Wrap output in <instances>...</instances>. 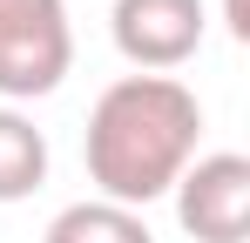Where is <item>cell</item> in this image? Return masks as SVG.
Masks as SVG:
<instances>
[{"label":"cell","mask_w":250,"mask_h":243,"mask_svg":"<svg viewBox=\"0 0 250 243\" xmlns=\"http://www.w3.org/2000/svg\"><path fill=\"white\" fill-rule=\"evenodd\" d=\"M196 135H203V108L183 81L128 75L115 88H102V101L88 115V176L102 182V196L115 209L156 202L189 169Z\"/></svg>","instance_id":"cell-1"},{"label":"cell","mask_w":250,"mask_h":243,"mask_svg":"<svg viewBox=\"0 0 250 243\" xmlns=\"http://www.w3.org/2000/svg\"><path fill=\"white\" fill-rule=\"evenodd\" d=\"M75 61L61 0H0V95H54Z\"/></svg>","instance_id":"cell-2"},{"label":"cell","mask_w":250,"mask_h":243,"mask_svg":"<svg viewBox=\"0 0 250 243\" xmlns=\"http://www.w3.org/2000/svg\"><path fill=\"white\" fill-rule=\"evenodd\" d=\"M176 216L196 243H244L250 237V162L203 156L176 176Z\"/></svg>","instance_id":"cell-3"},{"label":"cell","mask_w":250,"mask_h":243,"mask_svg":"<svg viewBox=\"0 0 250 243\" xmlns=\"http://www.w3.org/2000/svg\"><path fill=\"white\" fill-rule=\"evenodd\" d=\"M203 0H115V47L135 68H183L203 47Z\"/></svg>","instance_id":"cell-4"},{"label":"cell","mask_w":250,"mask_h":243,"mask_svg":"<svg viewBox=\"0 0 250 243\" xmlns=\"http://www.w3.org/2000/svg\"><path fill=\"white\" fill-rule=\"evenodd\" d=\"M47 182V135L27 115L0 108V202H21Z\"/></svg>","instance_id":"cell-5"},{"label":"cell","mask_w":250,"mask_h":243,"mask_svg":"<svg viewBox=\"0 0 250 243\" xmlns=\"http://www.w3.org/2000/svg\"><path fill=\"white\" fill-rule=\"evenodd\" d=\"M47 243H156L149 223L135 209H115V202H75L47 223Z\"/></svg>","instance_id":"cell-6"},{"label":"cell","mask_w":250,"mask_h":243,"mask_svg":"<svg viewBox=\"0 0 250 243\" xmlns=\"http://www.w3.org/2000/svg\"><path fill=\"white\" fill-rule=\"evenodd\" d=\"M230 34H237V40H250V20H244V0H230Z\"/></svg>","instance_id":"cell-7"}]
</instances>
